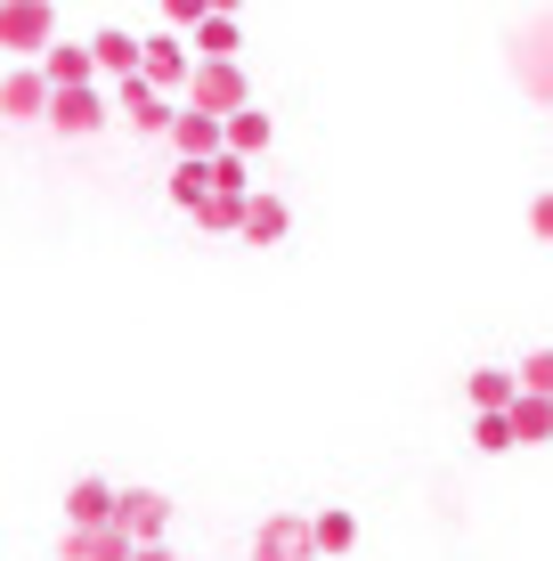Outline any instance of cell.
I'll use <instances>...</instances> for the list:
<instances>
[{
    "mask_svg": "<svg viewBox=\"0 0 553 561\" xmlns=\"http://www.w3.org/2000/svg\"><path fill=\"white\" fill-rule=\"evenodd\" d=\"M57 42V9L49 0H0V49L16 57V66H42Z\"/></svg>",
    "mask_w": 553,
    "mask_h": 561,
    "instance_id": "1",
    "label": "cell"
},
{
    "mask_svg": "<svg viewBox=\"0 0 553 561\" xmlns=\"http://www.w3.org/2000/svg\"><path fill=\"white\" fill-rule=\"evenodd\" d=\"M180 106H196V114H212V123H228V114L253 106V82H244V66H196V73H187V99H180Z\"/></svg>",
    "mask_w": 553,
    "mask_h": 561,
    "instance_id": "2",
    "label": "cell"
},
{
    "mask_svg": "<svg viewBox=\"0 0 553 561\" xmlns=\"http://www.w3.org/2000/svg\"><path fill=\"white\" fill-rule=\"evenodd\" d=\"M187 73H196V49L180 33H147L139 42V82L163 90V99H187Z\"/></svg>",
    "mask_w": 553,
    "mask_h": 561,
    "instance_id": "3",
    "label": "cell"
},
{
    "mask_svg": "<svg viewBox=\"0 0 553 561\" xmlns=\"http://www.w3.org/2000/svg\"><path fill=\"white\" fill-rule=\"evenodd\" d=\"M114 529H123L130 546H163L171 537V496L163 489H123L114 496Z\"/></svg>",
    "mask_w": 553,
    "mask_h": 561,
    "instance_id": "4",
    "label": "cell"
},
{
    "mask_svg": "<svg viewBox=\"0 0 553 561\" xmlns=\"http://www.w3.org/2000/svg\"><path fill=\"white\" fill-rule=\"evenodd\" d=\"M253 561H318L310 513H269V520L253 529Z\"/></svg>",
    "mask_w": 553,
    "mask_h": 561,
    "instance_id": "5",
    "label": "cell"
},
{
    "mask_svg": "<svg viewBox=\"0 0 553 561\" xmlns=\"http://www.w3.org/2000/svg\"><path fill=\"white\" fill-rule=\"evenodd\" d=\"M106 99H114V114H130V130H147V139H171V123H180V106H171L163 90H147L139 73H130V82H114Z\"/></svg>",
    "mask_w": 553,
    "mask_h": 561,
    "instance_id": "6",
    "label": "cell"
},
{
    "mask_svg": "<svg viewBox=\"0 0 553 561\" xmlns=\"http://www.w3.org/2000/svg\"><path fill=\"white\" fill-rule=\"evenodd\" d=\"M106 114H114L106 82H90V90H49V130H66V139H90Z\"/></svg>",
    "mask_w": 553,
    "mask_h": 561,
    "instance_id": "7",
    "label": "cell"
},
{
    "mask_svg": "<svg viewBox=\"0 0 553 561\" xmlns=\"http://www.w3.org/2000/svg\"><path fill=\"white\" fill-rule=\"evenodd\" d=\"M0 114H9V123H49V82H42V66H9V73H0Z\"/></svg>",
    "mask_w": 553,
    "mask_h": 561,
    "instance_id": "8",
    "label": "cell"
},
{
    "mask_svg": "<svg viewBox=\"0 0 553 561\" xmlns=\"http://www.w3.org/2000/svg\"><path fill=\"white\" fill-rule=\"evenodd\" d=\"M512 73H521V90L553 99V16H538V25L521 33V49H512Z\"/></svg>",
    "mask_w": 553,
    "mask_h": 561,
    "instance_id": "9",
    "label": "cell"
},
{
    "mask_svg": "<svg viewBox=\"0 0 553 561\" xmlns=\"http://www.w3.org/2000/svg\"><path fill=\"white\" fill-rule=\"evenodd\" d=\"M171 147H180V163H212V154H228V123H212V114H196V106H180Z\"/></svg>",
    "mask_w": 553,
    "mask_h": 561,
    "instance_id": "10",
    "label": "cell"
},
{
    "mask_svg": "<svg viewBox=\"0 0 553 561\" xmlns=\"http://www.w3.org/2000/svg\"><path fill=\"white\" fill-rule=\"evenodd\" d=\"M187 49H196V66H237V49H244V25L228 9H212L196 33H187Z\"/></svg>",
    "mask_w": 553,
    "mask_h": 561,
    "instance_id": "11",
    "label": "cell"
},
{
    "mask_svg": "<svg viewBox=\"0 0 553 561\" xmlns=\"http://www.w3.org/2000/svg\"><path fill=\"white\" fill-rule=\"evenodd\" d=\"M114 496H123V489L99 480V472L73 480V489H66V529H106V520H114Z\"/></svg>",
    "mask_w": 553,
    "mask_h": 561,
    "instance_id": "12",
    "label": "cell"
},
{
    "mask_svg": "<svg viewBox=\"0 0 553 561\" xmlns=\"http://www.w3.org/2000/svg\"><path fill=\"white\" fill-rule=\"evenodd\" d=\"M42 82H49V90H90V82H99V57H90V42H49Z\"/></svg>",
    "mask_w": 553,
    "mask_h": 561,
    "instance_id": "13",
    "label": "cell"
},
{
    "mask_svg": "<svg viewBox=\"0 0 553 561\" xmlns=\"http://www.w3.org/2000/svg\"><path fill=\"white\" fill-rule=\"evenodd\" d=\"M464 399H472V415H512L521 382H512V366H472V375H464Z\"/></svg>",
    "mask_w": 553,
    "mask_h": 561,
    "instance_id": "14",
    "label": "cell"
},
{
    "mask_svg": "<svg viewBox=\"0 0 553 561\" xmlns=\"http://www.w3.org/2000/svg\"><path fill=\"white\" fill-rule=\"evenodd\" d=\"M90 57H99V82H130V73H139V33L99 25L90 33Z\"/></svg>",
    "mask_w": 553,
    "mask_h": 561,
    "instance_id": "15",
    "label": "cell"
},
{
    "mask_svg": "<svg viewBox=\"0 0 553 561\" xmlns=\"http://www.w3.org/2000/svg\"><path fill=\"white\" fill-rule=\"evenodd\" d=\"M130 553H139V546H130L114 520H106V529H66V546H57V561H130Z\"/></svg>",
    "mask_w": 553,
    "mask_h": 561,
    "instance_id": "16",
    "label": "cell"
},
{
    "mask_svg": "<svg viewBox=\"0 0 553 561\" xmlns=\"http://www.w3.org/2000/svg\"><path fill=\"white\" fill-rule=\"evenodd\" d=\"M285 228H293L285 196H253L244 204V244H285Z\"/></svg>",
    "mask_w": 553,
    "mask_h": 561,
    "instance_id": "17",
    "label": "cell"
},
{
    "mask_svg": "<svg viewBox=\"0 0 553 561\" xmlns=\"http://www.w3.org/2000/svg\"><path fill=\"white\" fill-rule=\"evenodd\" d=\"M244 204H253V196H204L187 220H196L204 237H244Z\"/></svg>",
    "mask_w": 553,
    "mask_h": 561,
    "instance_id": "18",
    "label": "cell"
},
{
    "mask_svg": "<svg viewBox=\"0 0 553 561\" xmlns=\"http://www.w3.org/2000/svg\"><path fill=\"white\" fill-rule=\"evenodd\" d=\"M269 139H277V123H269V114H261V106L228 114V154H244V163H253V154L269 147Z\"/></svg>",
    "mask_w": 553,
    "mask_h": 561,
    "instance_id": "19",
    "label": "cell"
},
{
    "mask_svg": "<svg viewBox=\"0 0 553 561\" xmlns=\"http://www.w3.org/2000/svg\"><path fill=\"white\" fill-rule=\"evenodd\" d=\"M538 439H553V399H512V448H538Z\"/></svg>",
    "mask_w": 553,
    "mask_h": 561,
    "instance_id": "20",
    "label": "cell"
},
{
    "mask_svg": "<svg viewBox=\"0 0 553 561\" xmlns=\"http://www.w3.org/2000/svg\"><path fill=\"white\" fill-rule=\"evenodd\" d=\"M310 537H318V553H350L358 546V520L342 513V505H318L310 513Z\"/></svg>",
    "mask_w": 553,
    "mask_h": 561,
    "instance_id": "21",
    "label": "cell"
},
{
    "mask_svg": "<svg viewBox=\"0 0 553 561\" xmlns=\"http://www.w3.org/2000/svg\"><path fill=\"white\" fill-rule=\"evenodd\" d=\"M171 204H180V211H196L204 196H212V171H204V163H171Z\"/></svg>",
    "mask_w": 553,
    "mask_h": 561,
    "instance_id": "22",
    "label": "cell"
},
{
    "mask_svg": "<svg viewBox=\"0 0 553 561\" xmlns=\"http://www.w3.org/2000/svg\"><path fill=\"white\" fill-rule=\"evenodd\" d=\"M212 196H253V163H244V154H212Z\"/></svg>",
    "mask_w": 553,
    "mask_h": 561,
    "instance_id": "23",
    "label": "cell"
},
{
    "mask_svg": "<svg viewBox=\"0 0 553 561\" xmlns=\"http://www.w3.org/2000/svg\"><path fill=\"white\" fill-rule=\"evenodd\" d=\"M512 382H521L529 399H553V351H529L521 366H512Z\"/></svg>",
    "mask_w": 553,
    "mask_h": 561,
    "instance_id": "24",
    "label": "cell"
},
{
    "mask_svg": "<svg viewBox=\"0 0 553 561\" xmlns=\"http://www.w3.org/2000/svg\"><path fill=\"white\" fill-rule=\"evenodd\" d=\"M472 448H481V456H505V448H512V415H472Z\"/></svg>",
    "mask_w": 553,
    "mask_h": 561,
    "instance_id": "25",
    "label": "cell"
},
{
    "mask_svg": "<svg viewBox=\"0 0 553 561\" xmlns=\"http://www.w3.org/2000/svg\"><path fill=\"white\" fill-rule=\"evenodd\" d=\"M204 16H212V9H204V0H163V25H171V33H196Z\"/></svg>",
    "mask_w": 553,
    "mask_h": 561,
    "instance_id": "26",
    "label": "cell"
},
{
    "mask_svg": "<svg viewBox=\"0 0 553 561\" xmlns=\"http://www.w3.org/2000/svg\"><path fill=\"white\" fill-rule=\"evenodd\" d=\"M529 237H538V244H553V187H545L538 204H529Z\"/></svg>",
    "mask_w": 553,
    "mask_h": 561,
    "instance_id": "27",
    "label": "cell"
},
{
    "mask_svg": "<svg viewBox=\"0 0 553 561\" xmlns=\"http://www.w3.org/2000/svg\"><path fill=\"white\" fill-rule=\"evenodd\" d=\"M130 561H180V553H171V546H139V553H130Z\"/></svg>",
    "mask_w": 553,
    "mask_h": 561,
    "instance_id": "28",
    "label": "cell"
}]
</instances>
